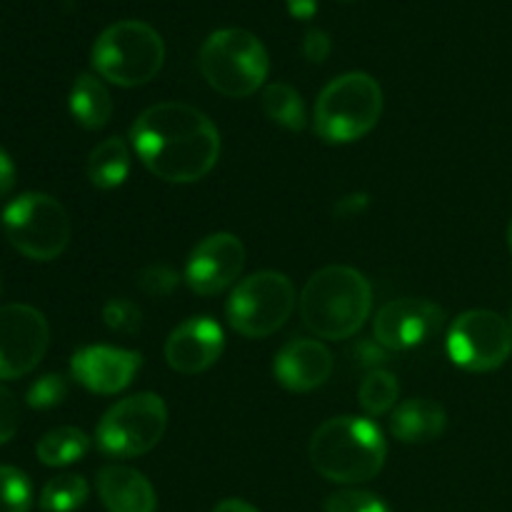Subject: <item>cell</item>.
Returning a JSON list of instances; mask_svg holds the SVG:
<instances>
[{
	"instance_id": "6da1fadb",
	"label": "cell",
	"mask_w": 512,
	"mask_h": 512,
	"mask_svg": "<svg viewBox=\"0 0 512 512\" xmlns=\"http://www.w3.org/2000/svg\"><path fill=\"white\" fill-rule=\"evenodd\" d=\"M140 163L165 183H195L215 168L220 135L203 110L188 103L150 105L130 128Z\"/></svg>"
},
{
	"instance_id": "7a4b0ae2",
	"label": "cell",
	"mask_w": 512,
	"mask_h": 512,
	"mask_svg": "<svg viewBox=\"0 0 512 512\" xmlns=\"http://www.w3.org/2000/svg\"><path fill=\"white\" fill-rule=\"evenodd\" d=\"M373 310V288L360 270L328 265L308 278L300 293V315L315 338H353Z\"/></svg>"
},
{
	"instance_id": "3957f363",
	"label": "cell",
	"mask_w": 512,
	"mask_h": 512,
	"mask_svg": "<svg viewBox=\"0 0 512 512\" xmlns=\"http://www.w3.org/2000/svg\"><path fill=\"white\" fill-rule=\"evenodd\" d=\"M388 458L383 430L370 418L340 415L320 425L310 440V463L330 483L360 485L378 478Z\"/></svg>"
},
{
	"instance_id": "277c9868",
	"label": "cell",
	"mask_w": 512,
	"mask_h": 512,
	"mask_svg": "<svg viewBox=\"0 0 512 512\" xmlns=\"http://www.w3.org/2000/svg\"><path fill=\"white\" fill-rule=\"evenodd\" d=\"M165 63L158 30L143 20H120L105 28L93 45V68L100 78L120 88L150 83Z\"/></svg>"
},
{
	"instance_id": "5b68a950",
	"label": "cell",
	"mask_w": 512,
	"mask_h": 512,
	"mask_svg": "<svg viewBox=\"0 0 512 512\" xmlns=\"http://www.w3.org/2000/svg\"><path fill=\"white\" fill-rule=\"evenodd\" d=\"M383 90L368 73H345L330 80L315 103V133L325 143H353L378 125Z\"/></svg>"
},
{
	"instance_id": "8992f818",
	"label": "cell",
	"mask_w": 512,
	"mask_h": 512,
	"mask_svg": "<svg viewBox=\"0 0 512 512\" xmlns=\"http://www.w3.org/2000/svg\"><path fill=\"white\" fill-rule=\"evenodd\" d=\"M200 73L225 98H248L263 88L270 60L265 45L250 30L223 28L200 48Z\"/></svg>"
},
{
	"instance_id": "52a82bcc",
	"label": "cell",
	"mask_w": 512,
	"mask_h": 512,
	"mask_svg": "<svg viewBox=\"0 0 512 512\" xmlns=\"http://www.w3.org/2000/svg\"><path fill=\"white\" fill-rule=\"evenodd\" d=\"M228 323L243 338L260 340L278 333L295 310V285L288 275L263 270L248 275L228 298Z\"/></svg>"
},
{
	"instance_id": "ba28073f",
	"label": "cell",
	"mask_w": 512,
	"mask_h": 512,
	"mask_svg": "<svg viewBox=\"0 0 512 512\" xmlns=\"http://www.w3.org/2000/svg\"><path fill=\"white\" fill-rule=\"evenodd\" d=\"M8 243L30 260H55L70 243V218L63 205L45 193H23L3 210Z\"/></svg>"
},
{
	"instance_id": "9c48e42d",
	"label": "cell",
	"mask_w": 512,
	"mask_h": 512,
	"mask_svg": "<svg viewBox=\"0 0 512 512\" xmlns=\"http://www.w3.org/2000/svg\"><path fill=\"white\" fill-rule=\"evenodd\" d=\"M168 408L155 393H138L118 400L100 418L95 430L98 450L108 458H138L163 440Z\"/></svg>"
},
{
	"instance_id": "30bf717a",
	"label": "cell",
	"mask_w": 512,
	"mask_h": 512,
	"mask_svg": "<svg viewBox=\"0 0 512 512\" xmlns=\"http://www.w3.org/2000/svg\"><path fill=\"white\" fill-rule=\"evenodd\" d=\"M448 355L458 368L490 373L508 363L512 355V328L493 310H468L448 330Z\"/></svg>"
},
{
	"instance_id": "8fae6325",
	"label": "cell",
	"mask_w": 512,
	"mask_h": 512,
	"mask_svg": "<svg viewBox=\"0 0 512 512\" xmlns=\"http://www.w3.org/2000/svg\"><path fill=\"white\" fill-rule=\"evenodd\" d=\"M50 345L48 320L30 305L0 308V378L15 380L38 368Z\"/></svg>"
},
{
	"instance_id": "7c38bea8",
	"label": "cell",
	"mask_w": 512,
	"mask_h": 512,
	"mask_svg": "<svg viewBox=\"0 0 512 512\" xmlns=\"http://www.w3.org/2000/svg\"><path fill=\"white\" fill-rule=\"evenodd\" d=\"M445 323V310L423 298H398L378 310L373 323L375 343L388 353L418 348L440 333Z\"/></svg>"
},
{
	"instance_id": "4fadbf2b",
	"label": "cell",
	"mask_w": 512,
	"mask_h": 512,
	"mask_svg": "<svg viewBox=\"0 0 512 512\" xmlns=\"http://www.w3.org/2000/svg\"><path fill=\"white\" fill-rule=\"evenodd\" d=\"M245 265V245L233 233H213L200 240L185 265V283L198 295H218L238 280Z\"/></svg>"
},
{
	"instance_id": "5bb4252c",
	"label": "cell",
	"mask_w": 512,
	"mask_h": 512,
	"mask_svg": "<svg viewBox=\"0 0 512 512\" xmlns=\"http://www.w3.org/2000/svg\"><path fill=\"white\" fill-rule=\"evenodd\" d=\"M140 353L113 345H88L70 360V373L83 388L98 395H115L133 383L140 370Z\"/></svg>"
},
{
	"instance_id": "9a60e30c",
	"label": "cell",
	"mask_w": 512,
	"mask_h": 512,
	"mask_svg": "<svg viewBox=\"0 0 512 512\" xmlns=\"http://www.w3.org/2000/svg\"><path fill=\"white\" fill-rule=\"evenodd\" d=\"M223 348V328L208 315H200V318H188L168 335L165 360L175 373L198 375L218 363Z\"/></svg>"
},
{
	"instance_id": "2e32d148",
	"label": "cell",
	"mask_w": 512,
	"mask_h": 512,
	"mask_svg": "<svg viewBox=\"0 0 512 512\" xmlns=\"http://www.w3.org/2000/svg\"><path fill=\"white\" fill-rule=\"evenodd\" d=\"M333 353L320 340L295 338L278 350L273 363L275 380L293 393H310L333 375Z\"/></svg>"
},
{
	"instance_id": "e0dca14e",
	"label": "cell",
	"mask_w": 512,
	"mask_h": 512,
	"mask_svg": "<svg viewBox=\"0 0 512 512\" xmlns=\"http://www.w3.org/2000/svg\"><path fill=\"white\" fill-rule=\"evenodd\" d=\"M100 503L108 512H155L158 495L143 473L125 465H105L98 473Z\"/></svg>"
},
{
	"instance_id": "ac0fdd59",
	"label": "cell",
	"mask_w": 512,
	"mask_h": 512,
	"mask_svg": "<svg viewBox=\"0 0 512 512\" xmlns=\"http://www.w3.org/2000/svg\"><path fill=\"white\" fill-rule=\"evenodd\" d=\"M445 425H448V413L438 400L410 398L393 410L390 433L400 443H433L445 433Z\"/></svg>"
},
{
	"instance_id": "d6986e66",
	"label": "cell",
	"mask_w": 512,
	"mask_h": 512,
	"mask_svg": "<svg viewBox=\"0 0 512 512\" xmlns=\"http://www.w3.org/2000/svg\"><path fill=\"white\" fill-rule=\"evenodd\" d=\"M70 113L85 130H100L113 118V98L95 75H78L70 90Z\"/></svg>"
},
{
	"instance_id": "ffe728a7",
	"label": "cell",
	"mask_w": 512,
	"mask_h": 512,
	"mask_svg": "<svg viewBox=\"0 0 512 512\" xmlns=\"http://www.w3.org/2000/svg\"><path fill=\"white\" fill-rule=\"evenodd\" d=\"M130 175V148L123 138H108L95 145L88 158V178L95 188L113 190Z\"/></svg>"
},
{
	"instance_id": "44dd1931",
	"label": "cell",
	"mask_w": 512,
	"mask_h": 512,
	"mask_svg": "<svg viewBox=\"0 0 512 512\" xmlns=\"http://www.w3.org/2000/svg\"><path fill=\"white\" fill-rule=\"evenodd\" d=\"M260 108L268 115L270 123L280 125L285 130H293V133H298V130H303L308 125L303 98L288 83L265 85L263 93H260Z\"/></svg>"
},
{
	"instance_id": "7402d4cb",
	"label": "cell",
	"mask_w": 512,
	"mask_h": 512,
	"mask_svg": "<svg viewBox=\"0 0 512 512\" xmlns=\"http://www.w3.org/2000/svg\"><path fill=\"white\" fill-rule=\"evenodd\" d=\"M90 450V438L78 428H55L45 433L35 445L38 460L48 468H63V465H73L83 460Z\"/></svg>"
},
{
	"instance_id": "603a6c76",
	"label": "cell",
	"mask_w": 512,
	"mask_h": 512,
	"mask_svg": "<svg viewBox=\"0 0 512 512\" xmlns=\"http://www.w3.org/2000/svg\"><path fill=\"white\" fill-rule=\"evenodd\" d=\"M398 395V378L383 368L370 370L358 388L360 408H363L370 418H378V415H385L388 410H393V405L398 403Z\"/></svg>"
},
{
	"instance_id": "cb8c5ba5",
	"label": "cell",
	"mask_w": 512,
	"mask_h": 512,
	"mask_svg": "<svg viewBox=\"0 0 512 512\" xmlns=\"http://www.w3.org/2000/svg\"><path fill=\"white\" fill-rule=\"evenodd\" d=\"M88 493L90 488L85 478L73 473L58 475L45 483L43 493H40V508L45 512H75L83 508Z\"/></svg>"
},
{
	"instance_id": "d4e9b609",
	"label": "cell",
	"mask_w": 512,
	"mask_h": 512,
	"mask_svg": "<svg viewBox=\"0 0 512 512\" xmlns=\"http://www.w3.org/2000/svg\"><path fill=\"white\" fill-rule=\"evenodd\" d=\"M33 505V485L28 475L10 465H0V512H28Z\"/></svg>"
},
{
	"instance_id": "484cf974",
	"label": "cell",
	"mask_w": 512,
	"mask_h": 512,
	"mask_svg": "<svg viewBox=\"0 0 512 512\" xmlns=\"http://www.w3.org/2000/svg\"><path fill=\"white\" fill-rule=\"evenodd\" d=\"M103 323L113 333L135 335L143 328V310L128 298H113L103 305Z\"/></svg>"
},
{
	"instance_id": "4316f807",
	"label": "cell",
	"mask_w": 512,
	"mask_h": 512,
	"mask_svg": "<svg viewBox=\"0 0 512 512\" xmlns=\"http://www.w3.org/2000/svg\"><path fill=\"white\" fill-rule=\"evenodd\" d=\"M325 512H390L388 503L368 490H338L325 500Z\"/></svg>"
},
{
	"instance_id": "83f0119b",
	"label": "cell",
	"mask_w": 512,
	"mask_h": 512,
	"mask_svg": "<svg viewBox=\"0 0 512 512\" xmlns=\"http://www.w3.org/2000/svg\"><path fill=\"white\" fill-rule=\"evenodd\" d=\"M68 398V383H65L63 375L48 373L43 378L35 380L28 390V405L35 410H48L60 405Z\"/></svg>"
},
{
	"instance_id": "f1b7e54d",
	"label": "cell",
	"mask_w": 512,
	"mask_h": 512,
	"mask_svg": "<svg viewBox=\"0 0 512 512\" xmlns=\"http://www.w3.org/2000/svg\"><path fill=\"white\" fill-rule=\"evenodd\" d=\"M135 283L150 298H168L178 288L180 275L173 268H168V265H148V268L140 270Z\"/></svg>"
},
{
	"instance_id": "f546056e",
	"label": "cell",
	"mask_w": 512,
	"mask_h": 512,
	"mask_svg": "<svg viewBox=\"0 0 512 512\" xmlns=\"http://www.w3.org/2000/svg\"><path fill=\"white\" fill-rule=\"evenodd\" d=\"M18 425H20L18 400H15V395L10 393L8 388L0 385V445L10 443V440L15 438Z\"/></svg>"
},
{
	"instance_id": "4dcf8cb0",
	"label": "cell",
	"mask_w": 512,
	"mask_h": 512,
	"mask_svg": "<svg viewBox=\"0 0 512 512\" xmlns=\"http://www.w3.org/2000/svg\"><path fill=\"white\" fill-rule=\"evenodd\" d=\"M330 48H333V45H330V35L325 33V30L313 28L305 33L303 55L310 60V63H323V60L330 55Z\"/></svg>"
},
{
	"instance_id": "1f68e13d",
	"label": "cell",
	"mask_w": 512,
	"mask_h": 512,
	"mask_svg": "<svg viewBox=\"0 0 512 512\" xmlns=\"http://www.w3.org/2000/svg\"><path fill=\"white\" fill-rule=\"evenodd\" d=\"M15 185V165L10 155L0 148V195H8Z\"/></svg>"
},
{
	"instance_id": "d6a6232c",
	"label": "cell",
	"mask_w": 512,
	"mask_h": 512,
	"mask_svg": "<svg viewBox=\"0 0 512 512\" xmlns=\"http://www.w3.org/2000/svg\"><path fill=\"white\" fill-rule=\"evenodd\" d=\"M365 205H368V195H348V198L340 200L338 213L348 215V218H355L358 213H363Z\"/></svg>"
},
{
	"instance_id": "836d02e7",
	"label": "cell",
	"mask_w": 512,
	"mask_h": 512,
	"mask_svg": "<svg viewBox=\"0 0 512 512\" xmlns=\"http://www.w3.org/2000/svg\"><path fill=\"white\" fill-rule=\"evenodd\" d=\"M290 15L298 20L313 18L315 10H318V0H288Z\"/></svg>"
},
{
	"instance_id": "e575fe53",
	"label": "cell",
	"mask_w": 512,
	"mask_h": 512,
	"mask_svg": "<svg viewBox=\"0 0 512 512\" xmlns=\"http://www.w3.org/2000/svg\"><path fill=\"white\" fill-rule=\"evenodd\" d=\"M213 512H260V510L253 508V505H250V503H245V500L228 498V500H223V503L215 505Z\"/></svg>"
},
{
	"instance_id": "d590c367",
	"label": "cell",
	"mask_w": 512,
	"mask_h": 512,
	"mask_svg": "<svg viewBox=\"0 0 512 512\" xmlns=\"http://www.w3.org/2000/svg\"><path fill=\"white\" fill-rule=\"evenodd\" d=\"M508 243H510V250H512V220H510V228H508Z\"/></svg>"
},
{
	"instance_id": "8d00e7d4",
	"label": "cell",
	"mask_w": 512,
	"mask_h": 512,
	"mask_svg": "<svg viewBox=\"0 0 512 512\" xmlns=\"http://www.w3.org/2000/svg\"><path fill=\"white\" fill-rule=\"evenodd\" d=\"M510 328H512V310H510Z\"/></svg>"
}]
</instances>
